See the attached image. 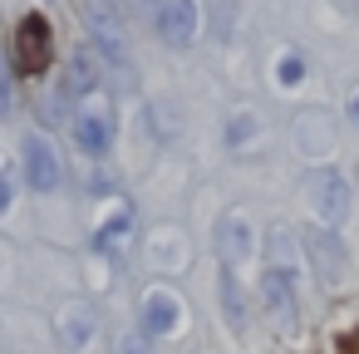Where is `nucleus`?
Segmentation results:
<instances>
[{
  "label": "nucleus",
  "instance_id": "ddd939ff",
  "mask_svg": "<svg viewBox=\"0 0 359 354\" xmlns=\"http://www.w3.org/2000/svg\"><path fill=\"white\" fill-rule=\"evenodd\" d=\"M153 133H163V138H177V133H182L177 104H153Z\"/></svg>",
  "mask_w": 359,
  "mask_h": 354
},
{
  "label": "nucleus",
  "instance_id": "f03ea898",
  "mask_svg": "<svg viewBox=\"0 0 359 354\" xmlns=\"http://www.w3.org/2000/svg\"><path fill=\"white\" fill-rule=\"evenodd\" d=\"M79 15H84L89 35L99 40V50L114 55V60H123V50H128V25H123L118 0H79Z\"/></svg>",
  "mask_w": 359,
  "mask_h": 354
},
{
  "label": "nucleus",
  "instance_id": "20e7f679",
  "mask_svg": "<svg viewBox=\"0 0 359 354\" xmlns=\"http://www.w3.org/2000/svg\"><path fill=\"white\" fill-rule=\"evenodd\" d=\"M20 163H25V182L35 192H55L60 187V153L45 133H25L20 143Z\"/></svg>",
  "mask_w": 359,
  "mask_h": 354
},
{
  "label": "nucleus",
  "instance_id": "dca6fc26",
  "mask_svg": "<svg viewBox=\"0 0 359 354\" xmlns=\"http://www.w3.org/2000/svg\"><path fill=\"white\" fill-rule=\"evenodd\" d=\"M123 231H128V207H123V212H118V217H114V222H109L104 231H99V246H114V241H118Z\"/></svg>",
  "mask_w": 359,
  "mask_h": 354
},
{
  "label": "nucleus",
  "instance_id": "9b49d317",
  "mask_svg": "<svg viewBox=\"0 0 359 354\" xmlns=\"http://www.w3.org/2000/svg\"><path fill=\"white\" fill-rule=\"evenodd\" d=\"M89 334H94V315L84 305H65L60 310V339H65V349H84Z\"/></svg>",
  "mask_w": 359,
  "mask_h": 354
},
{
  "label": "nucleus",
  "instance_id": "1a4fd4ad",
  "mask_svg": "<svg viewBox=\"0 0 359 354\" xmlns=\"http://www.w3.org/2000/svg\"><path fill=\"white\" fill-rule=\"evenodd\" d=\"M74 143H79L89 158H104V153L114 148V118H109V114H79Z\"/></svg>",
  "mask_w": 359,
  "mask_h": 354
},
{
  "label": "nucleus",
  "instance_id": "423d86ee",
  "mask_svg": "<svg viewBox=\"0 0 359 354\" xmlns=\"http://www.w3.org/2000/svg\"><path fill=\"white\" fill-rule=\"evenodd\" d=\"M261 300H266V315H271L280 329H295V285H290V271H285V266H271V271H266Z\"/></svg>",
  "mask_w": 359,
  "mask_h": 354
},
{
  "label": "nucleus",
  "instance_id": "39448f33",
  "mask_svg": "<svg viewBox=\"0 0 359 354\" xmlns=\"http://www.w3.org/2000/svg\"><path fill=\"white\" fill-rule=\"evenodd\" d=\"M197 25H202L197 0H163V6H158V35H163V45H172V50L192 45Z\"/></svg>",
  "mask_w": 359,
  "mask_h": 354
},
{
  "label": "nucleus",
  "instance_id": "6ab92c4d",
  "mask_svg": "<svg viewBox=\"0 0 359 354\" xmlns=\"http://www.w3.org/2000/svg\"><path fill=\"white\" fill-rule=\"evenodd\" d=\"M349 114H354V123H359V89H354V99H349Z\"/></svg>",
  "mask_w": 359,
  "mask_h": 354
},
{
  "label": "nucleus",
  "instance_id": "0eeeda50",
  "mask_svg": "<svg viewBox=\"0 0 359 354\" xmlns=\"http://www.w3.org/2000/svg\"><path fill=\"white\" fill-rule=\"evenodd\" d=\"M177 325H182V300H177L168 285H153V290L143 295V329H148L153 339H168Z\"/></svg>",
  "mask_w": 359,
  "mask_h": 354
},
{
  "label": "nucleus",
  "instance_id": "4468645a",
  "mask_svg": "<svg viewBox=\"0 0 359 354\" xmlns=\"http://www.w3.org/2000/svg\"><path fill=\"white\" fill-rule=\"evenodd\" d=\"M118 354H153V334L148 329H123L118 334Z\"/></svg>",
  "mask_w": 359,
  "mask_h": 354
},
{
  "label": "nucleus",
  "instance_id": "f8f14e48",
  "mask_svg": "<svg viewBox=\"0 0 359 354\" xmlns=\"http://www.w3.org/2000/svg\"><path fill=\"white\" fill-rule=\"evenodd\" d=\"M69 74H74L69 84H74L79 94L99 89V55H94V50H79V55H74V69H69Z\"/></svg>",
  "mask_w": 359,
  "mask_h": 354
},
{
  "label": "nucleus",
  "instance_id": "6e6552de",
  "mask_svg": "<svg viewBox=\"0 0 359 354\" xmlns=\"http://www.w3.org/2000/svg\"><path fill=\"white\" fill-rule=\"evenodd\" d=\"M217 256H222L226 271L251 256V222H246L241 212H226V217L217 222Z\"/></svg>",
  "mask_w": 359,
  "mask_h": 354
},
{
  "label": "nucleus",
  "instance_id": "2eb2a0df",
  "mask_svg": "<svg viewBox=\"0 0 359 354\" xmlns=\"http://www.w3.org/2000/svg\"><path fill=\"white\" fill-rule=\"evenodd\" d=\"M300 79H305V64H300V55H285V60H280V84H290V89H295Z\"/></svg>",
  "mask_w": 359,
  "mask_h": 354
},
{
  "label": "nucleus",
  "instance_id": "f3484780",
  "mask_svg": "<svg viewBox=\"0 0 359 354\" xmlns=\"http://www.w3.org/2000/svg\"><path fill=\"white\" fill-rule=\"evenodd\" d=\"M11 192H15V177H11L6 168H0V217L11 212Z\"/></svg>",
  "mask_w": 359,
  "mask_h": 354
},
{
  "label": "nucleus",
  "instance_id": "f257e3e1",
  "mask_svg": "<svg viewBox=\"0 0 359 354\" xmlns=\"http://www.w3.org/2000/svg\"><path fill=\"white\" fill-rule=\"evenodd\" d=\"M11 60H15V74H25V79H40V74L50 69V60H55V30H50V20H45L40 11L15 25Z\"/></svg>",
  "mask_w": 359,
  "mask_h": 354
},
{
  "label": "nucleus",
  "instance_id": "7ed1b4c3",
  "mask_svg": "<svg viewBox=\"0 0 359 354\" xmlns=\"http://www.w3.org/2000/svg\"><path fill=\"white\" fill-rule=\"evenodd\" d=\"M305 202H310V212H315L325 226H339V222L349 217V182H344V172L320 168V172L305 182Z\"/></svg>",
  "mask_w": 359,
  "mask_h": 354
},
{
  "label": "nucleus",
  "instance_id": "9d476101",
  "mask_svg": "<svg viewBox=\"0 0 359 354\" xmlns=\"http://www.w3.org/2000/svg\"><path fill=\"white\" fill-rule=\"evenodd\" d=\"M310 261H315V275H325L330 285L344 275V251H339V241L330 236V231H310Z\"/></svg>",
  "mask_w": 359,
  "mask_h": 354
},
{
  "label": "nucleus",
  "instance_id": "a211bd4d",
  "mask_svg": "<svg viewBox=\"0 0 359 354\" xmlns=\"http://www.w3.org/2000/svg\"><path fill=\"white\" fill-rule=\"evenodd\" d=\"M339 354H359V334H344L339 339Z\"/></svg>",
  "mask_w": 359,
  "mask_h": 354
}]
</instances>
